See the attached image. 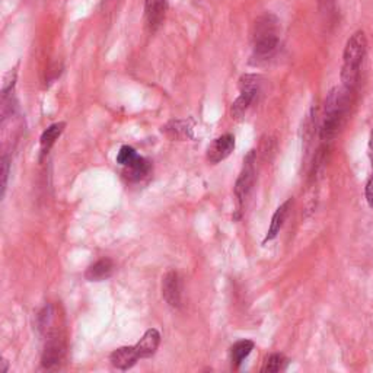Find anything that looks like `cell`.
<instances>
[{
	"label": "cell",
	"instance_id": "cell-1",
	"mask_svg": "<svg viewBox=\"0 0 373 373\" xmlns=\"http://www.w3.org/2000/svg\"><path fill=\"white\" fill-rule=\"evenodd\" d=\"M350 95L352 92L344 90L343 86L334 87L328 92L324 106V120L319 130L321 140L331 142L340 133L348 111Z\"/></svg>",
	"mask_w": 373,
	"mask_h": 373
},
{
	"label": "cell",
	"instance_id": "cell-2",
	"mask_svg": "<svg viewBox=\"0 0 373 373\" xmlns=\"http://www.w3.org/2000/svg\"><path fill=\"white\" fill-rule=\"evenodd\" d=\"M367 51V39L363 31H356L346 42L343 51V66H341V82L343 87L348 92H355L363 60Z\"/></svg>",
	"mask_w": 373,
	"mask_h": 373
},
{
	"label": "cell",
	"instance_id": "cell-3",
	"mask_svg": "<svg viewBox=\"0 0 373 373\" xmlns=\"http://www.w3.org/2000/svg\"><path fill=\"white\" fill-rule=\"evenodd\" d=\"M280 24L276 15L264 13L252 25V51L257 60H269L277 51L280 41Z\"/></svg>",
	"mask_w": 373,
	"mask_h": 373
},
{
	"label": "cell",
	"instance_id": "cell-4",
	"mask_svg": "<svg viewBox=\"0 0 373 373\" xmlns=\"http://www.w3.org/2000/svg\"><path fill=\"white\" fill-rule=\"evenodd\" d=\"M255 183V152L251 150L248 157L244 161L243 171H240L239 177L235 183V199L238 212H240L243 206L245 204L247 199L250 197L252 187Z\"/></svg>",
	"mask_w": 373,
	"mask_h": 373
},
{
	"label": "cell",
	"instance_id": "cell-5",
	"mask_svg": "<svg viewBox=\"0 0 373 373\" xmlns=\"http://www.w3.org/2000/svg\"><path fill=\"white\" fill-rule=\"evenodd\" d=\"M66 355V343L64 338L56 333L50 334L46 346H44V352L41 356V365L44 369H53L61 363Z\"/></svg>",
	"mask_w": 373,
	"mask_h": 373
},
{
	"label": "cell",
	"instance_id": "cell-6",
	"mask_svg": "<svg viewBox=\"0 0 373 373\" xmlns=\"http://www.w3.org/2000/svg\"><path fill=\"white\" fill-rule=\"evenodd\" d=\"M235 149V137L232 135H224L214 139L207 147V161L210 164H219L225 161Z\"/></svg>",
	"mask_w": 373,
	"mask_h": 373
},
{
	"label": "cell",
	"instance_id": "cell-7",
	"mask_svg": "<svg viewBox=\"0 0 373 373\" xmlns=\"http://www.w3.org/2000/svg\"><path fill=\"white\" fill-rule=\"evenodd\" d=\"M162 296L172 308L181 306V279L178 273L169 271L162 280Z\"/></svg>",
	"mask_w": 373,
	"mask_h": 373
},
{
	"label": "cell",
	"instance_id": "cell-8",
	"mask_svg": "<svg viewBox=\"0 0 373 373\" xmlns=\"http://www.w3.org/2000/svg\"><path fill=\"white\" fill-rule=\"evenodd\" d=\"M168 9V0H146L145 16L146 24L150 31H157L164 22Z\"/></svg>",
	"mask_w": 373,
	"mask_h": 373
},
{
	"label": "cell",
	"instance_id": "cell-9",
	"mask_svg": "<svg viewBox=\"0 0 373 373\" xmlns=\"http://www.w3.org/2000/svg\"><path fill=\"white\" fill-rule=\"evenodd\" d=\"M140 357H139V355L136 352L135 346L120 347V348L114 350V352L111 353V356H109V362H111V365L116 369H120V370L131 369L137 363Z\"/></svg>",
	"mask_w": 373,
	"mask_h": 373
},
{
	"label": "cell",
	"instance_id": "cell-10",
	"mask_svg": "<svg viewBox=\"0 0 373 373\" xmlns=\"http://www.w3.org/2000/svg\"><path fill=\"white\" fill-rule=\"evenodd\" d=\"M161 344V334L155 328H150L145 333V336L140 338V341L135 346L136 347V352L139 355L140 359H146V357H152L153 355L157 353V350L159 348Z\"/></svg>",
	"mask_w": 373,
	"mask_h": 373
},
{
	"label": "cell",
	"instance_id": "cell-11",
	"mask_svg": "<svg viewBox=\"0 0 373 373\" xmlns=\"http://www.w3.org/2000/svg\"><path fill=\"white\" fill-rule=\"evenodd\" d=\"M114 271V262L109 258L98 259L97 262L86 270L85 277L87 281H104L111 277Z\"/></svg>",
	"mask_w": 373,
	"mask_h": 373
},
{
	"label": "cell",
	"instance_id": "cell-12",
	"mask_svg": "<svg viewBox=\"0 0 373 373\" xmlns=\"http://www.w3.org/2000/svg\"><path fill=\"white\" fill-rule=\"evenodd\" d=\"M292 204H293V200L289 199V200L284 202V203H283V204L274 212V214H273V217H271V224H270L269 232H267L266 239H264V244L269 243V240H273V239L279 235V232L281 231V228H283V225H284V221H286V217H288V214H289V212H291Z\"/></svg>",
	"mask_w": 373,
	"mask_h": 373
},
{
	"label": "cell",
	"instance_id": "cell-13",
	"mask_svg": "<svg viewBox=\"0 0 373 373\" xmlns=\"http://www.w3.org/2000/svg\"><path fill=\"white\" fill-rule=\"evenodd\" d=\"M254 341L251 340H239L236 341L232 348H231V362H232V369L238 370L240 365L244 363V360L251 355L254 350Z\"/></svg>",
	"mask_w": 373,
	"mask_h": 373
},
{
	"label": "cell",
	"instance_id": "cell-14",
	"mask_svg": "<svg viewBox=\"0 0 373 373\" xmlns=\"http://www.w3.org/2000/svg\"><path fill=\"white\" fill-rule=\"evenodd\" d=\"M64 127H66L64 123H56V124H51L47 130H44V133L41 135V139H39L42 155H47L49 150L56 143V140L61 136V133L64 131Z\"/></svg>",
	"mask_w": 373,
	"mask_h": 373
},
{
	"label": "cell",
	"instance_id": "cell-15",
	"mask_svg": "<svg viewBox=\"0 0 373 373\" xmlns=\"http://www.w3.org/2000/svg\"><path fill=\"white\" fill-rule=\"evenodd\" d=\"M164 131L171 139L181 140V139H191L192 137V128H191L190 123L185 120H175V121L168 123L165 126Z\"/></svg>",
	"mask_w": 373,
	"mask_h": 373
},
{
	"label": "cell",
	"instance_id": "cell-16",
	"mask_svg": "<svg viewBox=\"0 0 373 373\" xmlns=\"http://www.w3.org/2000/svg\"><path fill=\"white\" fill-rule=\"evenodd\" d=\"M149 172H150V164L145 158L139 157L133 164L126 166L124 175L128 181H140Z\"/></svg>",
	"mask_w": 373,
	"mask_h": 373
},
{
	"label": "cell",
	"instance_id": "cell-17",
	"mask_svg": "<svg viewBox=\"0 0 373 373\" xmlns=\"http://www.w3.org/2000/svg\"><path fill=\"white\" fill-rule=\"evenodd\" d=\"M261 91V76L258 75H244L239 79V92L251 95L257 99Z\"/></svg>",
	"mask_w": 373,
	"mask_h": 373
},
{
	"label": "cell",
	"instance_id": "cell-18",
	"mask_svg": "<svg viewBox=\"0 0 373 373\" xmlns=\"http://www.w3.org/2000/svg\"><path fill=\"white\" fill-rule=\"evenodd\" d=\"M255 101L254 97L247 95V94H239L236 101L231 106V114L233 118H243V116L248 111V108L252 105Z\"/></svg>",
	"mask_w": 373,
	"mask_h": 373
},
{
	"label": "cell",
	"instance_id": "cell-19",
	"mask_svg": "<svg viewBox=\"0 0 373 373\" xmlns=\"http://www.w3.org/2000/svg\"><path fill=\"white\" fill-rule=\"evenodd\" d=\"M286 363H288V359L284 357L283 355L273 353L264 362V366H262L261 372H264V373H277V372H280V370L284 369Z\"/></svg>",
	"mask_w": 373,
	"mask_h": 373
},
{
	"label": "cell",
	"instance_id": "cell-20",
	"mask_svg": "<svg viewBox=\"0 0 373 373\" xmlns=\"http://www.w3.org/2000/svg\"><path fill=\"white\" fill-rule=\"evenodd\" d=\"M137 158H139V155H137V152L133 147H131V146H123L120 149V152H118V155H117V162L126 168L130 164H133Z\"/></svg>",
	"mask_w": 373,
	"mask_h": 373
},
{
	"label": "cell",
	"instance_id": "cell-21",
	"mask_svg": "<svg viewBox=\"0 0 373 373\" xmlns=\"http://www.w3.org/2000/svg\"><path fill=\"white\" fill-rule=\"evenodd\" d=\"M9 173H11V158L5 153L2 157V165H0V175H2V197H5L6 194Z\"/></svg>",
	"mask_w": 373,
	"mask_h": 373
},
{
	"label": "cell",
	"instance_id": "cell-22",
	"mask_svg": "<svg viewBox=\"0 0 373 373\" xmlns=\"http://www.w3.org/2000/svg\"><path fill=\"white\" fill-rule=\"evenodd\" d=\"M318 6L322 13L331 15L336 11L337 6V0H318Z\"/></svg>",
	"mask_w": 373,
	"mask_h": 373
},
{
	"label": "cell",
	"instance_id": "cell-23",
	"mask_svg": "<svg viewBox=\"0 0 373 373\" xmlns=\"http://www.w3.org/2000/svg\"><path fill=\"white\" fill-rule=\"evenodd\" d=\"M365 197H366V202L369 204V207L373 209V172L369 177L366 187H365Z\"/></svg>",
	"mask_w": 373,
	"mask_h": 373
},
{
	"label": "cell",
	"instance_id": "cell-24",
	"mask_svg": "<svg viewBox=\"0 0 373 373\" xmlns=\"http://www.w3.org/2000/svg\"><path fill=\"white\" fill-rule=\"evenodd\" d=\"M367 150H369V158H370L372 168H373V130L370 131V135H369V145H367Z\"/></svg>",
	"mask_w": 373,
	"mask_h": 373
}]
</instances>
